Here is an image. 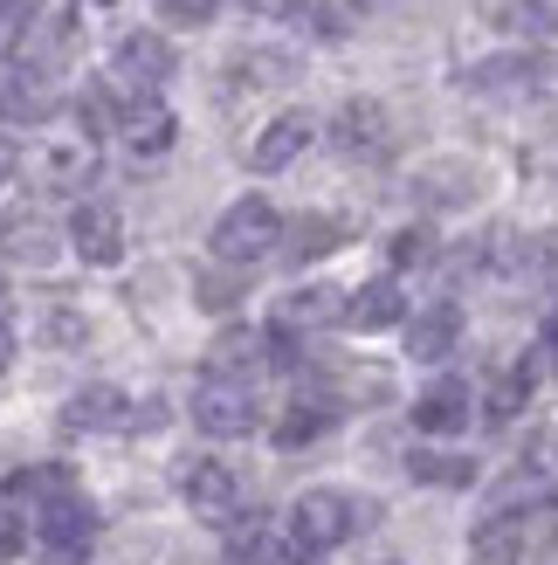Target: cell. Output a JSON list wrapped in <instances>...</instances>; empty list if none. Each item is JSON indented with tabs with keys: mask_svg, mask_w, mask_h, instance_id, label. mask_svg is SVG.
Returning a JSON list of instances; mask_svg holds the SVG:
<instances>
[{
	"mask_svg": "<svg viewBox=\"0 0 558 565\" xmlns=\"http://www.w3.org/2000/svg\"><path fill=\"white\" fill-rule=\"evenodd\" d=\"M366 518H373V503H352V497H339V490H303V497L290 503V518H283V545L297 552V565H311V558H324V552H339Z\"/></svg>",
	"mask_w": 558,
	"mask_h": 565,
	"instance_id": "cell-1",
	"label": "cell"
},
{
	"mask_svg": "<svg viewBox=\"0 0 558 565\" xmlns=\"http://www.w3.org/2000/svg\"><path fill=\"white\" fill-rule=\"evenodd\" d=\"M276 242H283V214L269 201H256V193L214 221V263H228V269H248V263L276 256Z\"/></svg>",
	"mask_w": 558,
	"mask_h": 565,
	"instance_id": "cell-2",
	"label": "cell"
},
{
	"mask_svg": "<svg viewBox=\"0 0 558 565\" xmlns=\"http://www.w3.org/2000/svg\"><path fill=\"white\" fill-rule=\"evenodd\" d=\"M256 386L248 380H221L207 373L201 386H193V428H207V435H248L256 428Z\"/></svg>",
	"mask_w": 558,
	"mask_h": 565,
	"instance_id": "cell-3",
	"label": "cell"
},
{
	"mask_svg": "<svg viewBox=\"0 0 558 565\" xmlns=\"http://www.w3.org/2000/svg\"><path fill=\"white\" fill-rule=\"evenodd\" d=\"M28 173H35V186H49V193H83V186L97 180V138L90 131L49 138V146H35Z\"/></svg>",
	"mask_w": 558,
	"mask_h": 565,
	"instance_id": "cell-4",
	"label": "cell"
},
{
	"mask_svg": "<svg viewBox=\"0 0 558 565\" xmlns=\"http://www.w3.org/2000/svg\"><path fill=\"white\" fill-rule=\"evenodd\" d=\"M262 365H290V338L283 331H221L214 352H207V373L221 380H248Z\"/></svg>",
	"mask_w": 558,
	"mask_h": 565,
	"instance_id": "cell-5",
	"label": "cell"
},
{
	"mask_svg": "<svg viewBox=\"0 0 558 565\" xmlns=\"http://www.w3.org/2000/svg\"><path fill=\"white\" fill-rule=\"evenodd\" d=\"M110 76L125 97H159V83L173 76V49H165V35H125L110 49Z\"/></svg>",
	"mask_w": 558,
	"mask_h": 565,
	"instance_id": "cell-6",
	"label": "cell"
},
{
	"mask_svg": "<svg viewBox=\"0 0 558 565\" xmlns=\"http://www.w3.org/2000/svg\"><path fill=\"white\" fill-rule=\"evenodd\" d=\"M180 497L193 503L201 518H235L242 511V476L228 469V462H214V456H186L180 462Z\"/></svg>",
	"mask_w": 558,
	"mask_h": 565,
	"instance_id": "cell-7",
	"label": "cell"
},
{
	"mask_svg": "<svg viewBox=\"0 0 558 565\" xmlns=\"http://www.w3.org/2000/svg\"><path fill=\"white\" fill-rule=\"evenodd\" d=\"M28 531H35L42 552H90L97 545V511L83 503V490H69V497H55L49 511L28 518Z\"/></svg>",
	"mask_w": 558,
	"mask_h": 565,
	"instance_id": "cell-8",
	"label": "cell"
},
{
	"mask_svg": "<svg viewBox=\"0 0 558 565\" xmlns=\"http://www.w3.org/2000/svg\"><path fill=\"white\" fill-rule=\"evenodd\" d=\"M69 248L83 263H97V269H110L125 256V214L110 207V201H76V214H69Z\"/></svg>",
	"mask_w": 558,
	"mask_h": 565,
	"instance_id": "cell-9",
	"label": "cell"
},
{
	"mask_svg": "<svg viewBox=\"0 0 558 565\" xmlns=\"http://www.w3.org/2000/svg\"><path fill=\"white\" fill-rule=\"evenodd\" d=\"M345 297L352 290H331V282H303L276 303V331L297 338V331H324V324H345Z\"/></svg>",
	"mask_w": 558,
	"mask_h": 565,
	"instance_id": "cell-10",
	"label": "cell"
},
{
	"mask_svg": "<svg viewBox=\"0 0 558 565\" xmlns=\"http://www.w3.org/2000/svg\"><path fill=\"white\" fill-rule=\"evenodd\" d=\"M331 138H339L345 159H386V146H394V131H386V110L373 97H352L339 118H331Z\"/></svg>",
	"mask_w": 558,
	"mask_h": 565,
	"instance_id": "cell-11",
	"label": "cell"
},
{
	"mask_svg": "<svg viewBox=\"0 0 558 565\" xmlns=\"http://www.w3.org/2000/svg\"><path fill=\"white\" fill-rule=\"evenodd\" d=\"M318 138V125L303 118V110H283V118H269L262 131H256V146H248V166H256V173H283V166L303 152Z\"/></svg>",
	"mask_w": 558,
	"mask_h": 565,
	"instance_id": "cell-12",
	"label": "cell"
},
{
	"mask_svg": "<svg viewBox=\"0 0 558 565\" xmlns=\"http://www.w3.org/2000/svg\"><path fill=\"white\" fill-rule=\"evenodd\" d=\"M173 110H165L159 97H125V118H118V138L131 146V159H159L165 146H173Z\"/></svg>",
	"mask_w": 558,
	"mask_h": 565,
	"instance_id": "cell-13",
	"label": "cell"
},
{
	"mask_svg": "<svg viewBox=\"0 0 558 565\" xmlns=\"http://www.w3.org/2000/svg\"><path fill=\"white\" fill-rule=\"evenodd\" d=\"M63 420H69L76 435H110V428H138V414H131V401H125L118 386H83V393H69Z\"/></svg>",
	"mask_w": 558,
	"mask_h": 565,
	"instance_id": "cell-14",
	"label": "cell"
},
{
	"mask_svg": "<svg viewBox=\"0 0 558 565\" xmlns=\"http://www.w3.org/2000/svg\"><path fill=\"white\" fill-rule=\"evenodd\" d=\"M532 518L524 511H496L490 524H476V539H469V558L476 565H517L524 558V545H532Z\"/></svg>",
	"mask_w": 558,
	"mask_h": 565,
	"instance_id": "cell-15",
	"label": "cell"
},
{
	"mask_svg": "<svg viewBox=\"0 0 558 565\" xmlns=\"http://www.w3.org/2000/svg\"><path fill=\"white\" fill-rule=\"evenodd\" d=\"M455 338H462V310L455 303H428V310H414V324H407V352L421 365H441L455 352Z\"/></svg>",
	"mask_w": 558,
	"mask_h": 565,
	"instance_id": "cell-16",
	"label": "cell"
},
{
	"mask_svg": "<svg viewBox=\"0 0 558 565\" xmlns=\"http://www.w3.org/2000/svg\"><path fill=\"white\" fill-rule=\"evenodd\" d=\"M414 428L421 435H462L469 428V386L462 380H434L421 401H414Z\"/></svg>",
	"mask_w": 558,
	"mask_h": 565,
	"instance_id": "cell-17",
	"label": "cell"
},
{
	"mask_svg": "<svg viewBox=\"0 0 558 565\" xmlns=\"http://www.w3.org/2000/svg\"><path fill=\"white\" fill-rule=\"evenodd\" d=\"M400 310H407L400 282L379 276V282H358V290L345 297V324H352V331H386V324H400Z\"/></svg>",
	"mask_w": 558,
	"mask_h": 565,
	"instance_id": "cell-18",
	"label": "cell"
},
{
	"mask_svg": "<svg viewBox=\"0 0 558 565\" xmlns=\"http://www.w3.org/2000/svg\"><path fill=\"white\" fill-rule=\"evenodd\" d=\"M69 490H76V476H69L63 462H35V469H14V476H8V503H14V511H28V518L49 511V503L69 497Z\"/></svg>",
	"mask_w": 558,
	"mask_h": 565,
	"instance_id": "cell-19",
	"label": "cell"
},
{
	"mask_svg": "<svg viewBox=\"0 0 558 565\" xmlns=\"http://www.w3.org/2000/svg\"><path fill=\"white\" fill-rule=\"evenodd\" d=\"M0 256H8V263H28V269H42V263L55 256L49 221H35V214H0Z\"/></svg>",
	"mask_w": 558,
	"mask_h": 565,
	"instance_id": "cell-20",
	"label": "cell"
},
{
	"mask_svg": "<svg viewBox=\"0 0 558 565\" xmlns=\"http://www.w3.org/2000/svg\"><path fill=\"white\" fill-rule=\"evenodd\" d=\"M532 386H538L532 365H504V373L490 380V393H483V414H490V420H517L524 401H532Z\"/></svg>",
	"mask_w": 558,
	"mask_h": 565,
	"instance_id": "cell-21",
	"label": "cell"
},
{
	"mask_svg": "<svg viewBox=\"0 0 558 565\" xmlns=\"http://www.w3.org/2000/svg\"><path fill=\"white\" fill-rule=\"evenodd\" d=\"M490 14L517 35H558V0H490Z\"/></svg>",
	"mask_w": 558,
	"mask_h": 565,
	"instance_id": "cell-22",
	"label": "cell"
},
{
	"mask_svg": "<svg viewBox=\"0 0 558 565\" xmlns=\"http://www.w3.org/2000/svg\"><path fill=\"white\" fill-rule=\"evenodd\" d=\"M324 428H331V401H297L283 414V428H276V448H311Z\"/></svg>",
	"mask_w": 558,
	"mask_h": 565,
	"instance_id": "cell-23",
	"label": "cell"
},
{
	"mask_svg": "<svg viewBox=\"0 0 558 565\" xmlns=\"http://www.w3.org/2000/svg\"><path fill=\"white\" fill-rule=\"evenodd\" d=\"M407 469L421 476V483H441V490H462V483H476V462L469 456H428V448H414Z\"/></svg>",
	"mask_w": 558,
	"mask_h": 565,
	"instance_id": "cell-24",
	"label": "cell"
},
{
	"mask_svg": "<svg viewBox=\"0 0 558 565\" xmlns=\"http://www.w3.org/2000/svg\"><path fill=\"white\" fill-rule=\"evenodd\" d=\"M532 76H545L538 55H496V63H483L469 83H476V90H517V83H532Z\"/></svg>",
	"mask_w": 558,
	"mask_h": 565,
	"instance_id": "cell-25",
	"label": "cell"
},
{
	"mask_svg": "<svg viewBox=\"0 0 558 565\" xmlns=\"http://www.w3.org/2000/svg\"><path fill=\"white\" fill-rule=\"evenodd\" d=\"M386 256H394V269H421V263H434V235L428 228H400Z\"/></svg>",
	"mask_w": 558,
	"mask_h": 565,
	"instance_id": "cell-26",
	"label": "cell"
},
{
	"mask_svg": "<svg viewBox=\"0 0 558 565\" xmlns=\"http://www.w3.org/2000/svg\"><path fill=\"white\" fill-rule=\"evenodd\" d=\"M290 248H297V256H324V248H339V221H297V228H290Z\"/></svg>",
	"mask_w": 558,
	"mask_h": 565,
	"instance_id": "cell-27",
	"label": "cell"
},
{
	"mask_svg": "<svg viewBox=\"0 0 558 565\" xmlns=\"http://www.w3.org/2000/svg\"><path fill=\"white\" fill-rule=\"evenodd\" d=\"M358 28V0H318V35L324 42H345Z\"/></svg>",
	"mask_w": 558,
	"mask_h": 565,
	"instance_id": "cell-28",
	"label": "cell"
},
{
	"mask_svg": "<svg viewBox=\"0 0 558 565\" xmlns=\"http://www.w3.org/2000/svg\"><path fill=\"white\" fill-rule=\"evenodd\" d=\"M159 14L180 21V28H207V21L221 14V0H159Z\"/></svg>",
	"mask_w": 558,
	"mask_h": 565,
	"instance_id": "cell-29",
	"label": "cell"
},
{
	"mask_svg": "<svg viewBox=\"0 0 558 565\" xmlns=\"http://www.w3.org/2000/svg\"><path fill=\"white\" fill-rule=\"evenodd\" d=\"M42 331L55 338V345H76V338H83V331H90V324H83V318H76V310H69V303H49V318H42Z\"/></svg>",
	"mask_w": 558,
	"mask_h": 565,
	"instance_id": "cell-30",
	"label": "cell"
},
{
	"mask_svg": "<svg viewBox=\"0 0 558 565\" xmlns=\"http://www.w3.org/2000/svg\"><path fill=\"white\" fill-rule=\"evenodd\" d=\"M28 552V524L14 511H0V558H21Z\"/></svg>",
	"mask_w": 558,
	"mask_h": 565,
	"instance_id": "cell-31",
	"label": "cell"
},
{
	"mask_svg": "<svg viewBox=\"0 0 558 565\" xmlns=\"http://www.w3.org/2000/svg\"><path fill=\"white\" fill-rule=\"evenodd\" d=\"M8 359H14V324H8V310H0V373H8Z\"/></svg>",
	"mask_w": 558,
	"mask_h": 565,
	"instance_id": "cell-32",
	"label": "cell"
},
{
	"mask_svg": "<svg viewBox=\"0 0 558 565\" xmlns=\"http://www.w3.org/2000/svg\"><path fill=\"white\" fill-rule=\"evenodd\" d=\"M545 352L558 359V310H551V318H545Z\"/></svg>",
	"mask_w": 558,
	"mask_h": 565,
	"instance_id": "cell-33",
	"label": "cell"
},
{
	"mask_svg": "<svg viewBox=\"0 0 558 565\" xmlns=\"http://www.w3.org/2000/svg\"><path fill=\"white\" fill-rule=\"evenodd\" d=\"M42 565H83V552H42Z\"/></svg>",
	"mask_w": 558,
	"mask_h": 565,
	"instance_id": "cell-34",
	"label": "cell"
},
{
	"mask_svg": "<svg viewBox=\"0 0 558 565\" xmlns=\"http://www.w3.org/2000/svg\"><path fill=\"white\" fill-rule=\"evenodd\" d=\"M14 173V146H8V138H0V180H8Z\"/></svg>",
	"mask_w": 558,
	"mask_h": 565,
	"instance_id": "cell-35",
	"label": "cell"
}]
</instances>
